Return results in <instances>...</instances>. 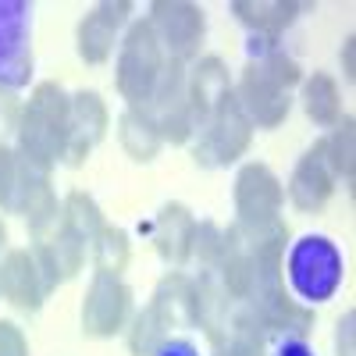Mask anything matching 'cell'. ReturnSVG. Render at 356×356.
<instances>
[{
    "instance_id": "6da1fadb",
    "label": "cell",
    "mask_w": 356,
    "mask_h": 356,
    "mask_svg": "<svg viewBox=\"0 0 356 356\" xmlns=\"http://www.w3.org/2000/svg\"><path fill=\"white\" fill-rule=\"evenodd\" d=\"M72 97L57 82H40L18 118V157L50 171L68 154Z\"/></svg>"
},
{
    "instance_id": "7a4b0ae2",
    "label": "cell",
    "mask_w": 356,
    "mask_h": 356,
    "mask_svg": "<svg viewBox=\"0 0 356 356\" xmlns=\"http://www.w3.org/2000/svg\"><path fill=\"white\" fill-rule=\"evenodd\" d=\"M164 72V50L150 22H136L118 54V93L129 100V111H146Z\"/></svg>"
},
{
    "instance_id": "3957f363",
    "label": "cell",
    "mask_w": 356,
    "mask_h": 356,
    "mask_svg": "<svg viewBox=\"0 0 356 356\" xmlns=\"http://www.w3.org/2000/svg\"><path fill=\"white\" fill-rule=\"evenodd\" d=\"M346 264L339 246L328 235H303L289 253V282L292 292L307 303H324L332 300L342 285Z\"/></svg>"
},
{
    "instance_id": "277c9868",
    "label": "cell",
    "mask_w": 356,
    "mask_h": 356,
    "mask_svg": "<svg viewBox=\"0 0 356 356\" xmlns=\"http://www.w3.org/2000/svg\"><path fill=\"white\" fill-rule=\"evenodd\" d=\"M196 132H200V139L193 146V161L200 168L235 164L250 150V139H253V125H250V118L243 114L235 93H228L225 104L207 118L203 125H196Z\"/></svg>"
},
{
    "instance_id": "5b68a950",
    "label": "cell",
    "mask_w": 356,
    "mask_h": 356,
    "mask_svg": "<svg viewBox=\"0 0 356 356\" xmlns=\"http://www.w3.org/2000/svg\"><path fill=\"white\" fill-rule=\"evenodd\" d=\"M33 75V8L0 0V89H22Z\"/></svg>"
},
{
    "instance_id": "8992f818",
    "label": "cell",
    "mask_w": 356,
    "mask_h": 356,
    "mask_svg": "<svg viewBox=\"0 0 356 356\" xmlns=\"http://www.w3.org/2000/svg\"><path fill=\"white\" fill-rule=\"evenodd\" d=\"M146 22L154 25V33L161 40V50L171 57V61L186 65L189 57L200 54V43H203V33H207L203 8L186 4V0H157Z\"/></svg>"
},
{
    "instance_id": "52a82bcc",
    "label": "cell",
    "mask_w": 356,
    "mask_h": 356,
    "mask_svg": "<svg viewBox=\"0 0 356 356\" xmlns=\"http://www.w3.org/2000/svg\"><path fill=\"white\" fill-rule=\"evenodd\" d=\"M132 310V292L118 275L97 271L82 300V332L89 339H111L125 328Z\"/></svg>"
},
{
    "instance_id": "ba28073f",
    "label": "cell",
    "mask_w": 356,
    "mask_h": 356,
    "mask_svg": "<svg viewBox=\"0 0 356 356\" xmlns=\"http://www.w3.org/2000/svg\"><path fill=\"white\" fill-rule=\"evenodd\" d=\"M285 203L282 182L267 164H246L235 178V214L239 225H267L278 221V211Z\"/></svg>"
},
{
    "instance_id": "9c48e42d",
    "label": "cell",
    "mask_w": 356,
    "mask_h": 356,
    "mask_svg": "<svg viewBox=\"0 0 356 356\" xmlns=\"http://www.w3.org/2000/svg\"><path fill=\"white\" fill-rule=\"evenodd\" d=\"M232 93H235V100H239L243 114L250 118V125H260V129H278L292 111L289 89H282L275 79H267L253 65L243 68L239 86H235Z\"/></svg>"
},
{
    "instance_id": "30bf717a",
    "label": "cell",
    "mask_w": 356,
    "mask_h": 356,
    "mask_svg": "<svg viewBox=\"0 0 356 356\" xmlns=\"http://www.w3.org/2000/svg\"><path fill=\"white\" fill-rule=\"evenodd\" d=\"M0 292L4 300L25 314H36L47 300V278L40 271V264L33 250H8L4 264H0Z\"/></svg>"
},
{
    "instance_id": "8fae6325",
    "label": "cell",
    "mask_w": 356,
    "mask_h": 356,
    "mask_svg": "<svg viewBox=\"0 0 356 356\" xmlns=\"http://www.w3.org/2000/svg\"><path fill=\"white\" fill-rule=\"evenodd\" d=\"M132 15V4L129 0H107V4H97L93 11H89L82 22H79V57L86 65H104L114 43H118V29L125 25V18Z\"/></svg>"
},
{
    "instance_id": "7c38bea8",
    "label": "cell",
    "mask_w": 356,
    "mask_h": 356,
    "mask_svg": "<svg viewBox=\"0 0 356 356\" xmlns=\"http://www.w3.org/2000/svg\"><path fill=\"white\" fill-rule=\"evenodd\" d=\"M332 189H335V175L328 171V161H324V139H317L310 150L300 157L296 171H292L289 200H292L296 211L314 214V211H321V207L328 203Z\"/></svg>"
},
{
    "instance_id": "4fadbf2b",
    "label": "cell",
    "mask_w": 356,
    "mask_h": 356,
    "mask_svg": "<svg viewBox=\"0 0 356 356\" xmlns=\"http://www.w3.org/2000/svg\"><path fill=\"white\" fill-rule=\"evenodd\" d=\"M232 93V79H228V68L221 57H200L196 68L186 72V97H189V111H193V129L203 125L211 118L225 97Z\"/></svg>"
},
{
    "instance_id": "5bb4252c",
    "label": "cell",
    "mask_w": 356,
    "mask_h": 356,
    "mask_svg": "<svg viewBox=\"0 0 356 356\" xmlns=\"http://www.w3.org/2000/svg\"><path fill=\"white\" fill-rule=\"evenodd\" d=\"M107 125H111V114H107V104L100 100V93H93V89L75 93L72 97V136H68L65 161L82 164L89 157V150L107 136Z\"/></svg>"
},
{
    "instance_id": "9a60e30c",
    "label": "cell",
    "mask_w": 356,
    "mask_h": 356,
    "mask_svg": "<svg viewBox=\"0 0 356 356\" xmlns=\"http://www.w3.org/2000/svg\"><path fill=\"white\" fill-rule=\"evenodd\" d=\"M228 314L232 300L218 267H200V275L193 278V324H200L211 342H221V335L228 332Z\"/></svg>"
},
{
    "instance_id": "2e32d148",
    "label": "cell",
    "mask_w": 356,
    "mask_h": 356,
    "mask_svg": "<svg viewBox=\"0 0 356 356\" xmlns=\"http://www.w3.org/2000/svg\"><path fill=\"white\" fill-rule=\"evenodd\" d=\"M193 232H196V221L186 203L161 207V214L154 221V243H157V253L164 257V264H171L175 271L193 257Z\"/></svg>"
},
{
    "instance_id": "e0dca14e",
    "label": "cell",
    "mask_w": 356,
    "mask_h": 356,
    "mask_svg": "<svg viewBox=\"0 0 356 356\" xmlns=\"http://www.w3.org/2000/svg\"><path fill=\"white\" fill-rule=\"evenodd\" d=\"M300 11H307V4H296V0H235L232 4V15L246 29L271 40H278V33L300 18Z\"/></svg>"
},
{
    "instance_id": "ac0fdd59",
    "label": "cell",
    "mask_w": 356,
    "mask_h": 356,
    "mask_svg": "<svg viewBox=\"0 0 356 356\" xmlns=\"http://www.w3.org/2000/svg\"><path fill=\"white\" fill-rule=\"evenodd\" d=\"M264 349H267V335L257 314L246 303H232L228 332L221 335V342H214V356H264Z\"/></svg>"
},
{
    "instance_id": "d6986e66",
    "label": "cell",
    "mask_w": 356,
    "mask_h": 356,
    "mask_svg": "<svg viewBox=\"0 0 356 356\" xmlns=\"http://www.w3.org/2000/svg\"><path fill=\"white\" fill-rule=\"evenodd\" d=\"M250 65L257 72H264L267 79H275L282 89H292L296 82H303V72L292 57L278 47V40L271 36H253L250 40Z\"/></svg>"
},
{
    "instance_id": "ffe728a7",
    "label": "cell",
    "mask_w": 356,
    "mask_h": 356,
    "mask_svg": "<svg viewBox=\"0 0 356 356\" xmlns=\"http://www.w3.org/2000/svg\"><path fill=\"white\" fill-rule=\"evenodd\" d=\"M118 139L132 161H154L161 150V132L146 111H125L118 118Z\"/></svg>"
},
{
    "instance_id": "44dd1931",
    "label": "cell",
    "mask_w": 356,
    "mask_h": 356,
    "mask_svg": "<svg viewBox=\"0 0 356 356\" xmlns=\"http://www.w3.org/2000/svg\"><path fill=\"white\" fill-rule=\"evenodd\" d=\"M303 111L314 125H339L342 118V97H339V86L332 75L324 72H314L307 82H303Z\"/></svg>"
},
{
    "instance_id": "7402d4cb",
    "label": "cell",
    "mask_w": 356,
    "mask_h": 356,
    "mask_svg": "<svg viewBox=\"0 0 356 356\" xmlns=\"http://www.w3.org/2000/svg\"><path fill=\"white\" fill-rule=\"evenodd\" d=\"M150 303L161 310V317L171 324V328H178V324H193V278H186L182 271L164 275Z\"/></svg>"
},
{
    "instance_id": "603a6c76",
    "label": "cell",
    "mask_w": 356,
    "mask_h": 356,
    "mask_svg": "<svg viewBox=\"0 0 356 356\" xmlns=\"http://www.w3.org/2000/svg\"><path fill=\"white\" fill-rule=\"evenodd\" d=\"M57 228L68 232V235H75V239L86 243V246H93L97 232L104 228V214H100L97 200L89 196V193H82V189L68 193V200H65V207H61V225H57Z\"/></svg>"
},
{
    "instance_id": "cb8c5ba5",
    "label": "cell",
    "mask_w": 356,
    "mask_h": 356,
    "mask_svg": "<svg viewBox=\"0 0 356 356\" xmlns=\"http://www.w3.org/2000/svg\"><path fill=\"white\" fill-rule=\"evenodd\" d=\"M168 339H171V324L161 317V310L154 303H146L136 314L132 328H129V349H132V356H157Z\"/></svg>"
},
{
    "instance_id": "d4e9b609",
    "label": "cell",
    "mask_w": 356,
    "mask_h": 356,
    "mask_svg": "<svg viewBox=\"0 0 356 356\" xmlns=\"http://www.w3.org/2000/svg\"><path fill=\"white\" fill-rule=\"evenodd\" d=\"M353 139H356V122H353V114H342L339 125H335V132L324 139V161H328V171L339 175L346 186L353 182V175H356Z\"/></svg>"
},
{
    "instance_id": "484cf974",
    "label": "cell",
    "mask_w": 356,
    "mask_h": 356,
    "mask_svg": "<svg viewBox=\"0 0 356 356\" xmlns=\"http://www.w3.org/2000/svg\"><path fill=\"white\" fill-rule=\"evenodd\" d=\"M129 235L122 228H114V225H104L97 232V239H93V260H97V271L104 275H122L125 271V264H129Z\"/></svg>"
},
{
    "instance_id": "4316f807",
    "label": "cell",
    "mask_w": 356,
    "mask_h": 356,
    "mask_svg": "<svg viewBox=\"0 0 356 356\" xmlns=\"http://www.w3.org/2000/svg\"><path fill=\"white\" fill-rule=\"evenodd\" d=\"M193 257L200 260V267H221L225 257V232L214 221H200L193 232Z\"/></svg>"
},
{
    "instance_id": "83f0119b",
    "label": "cell",
    "mask_w": 356,
    "mask_h": 356,
    "mask_svg": "<svg viewBox=\"0 0 356 356\" xmlns=\"http://www.w3.org/2000/svg\"><path fill=\"white\" fill-rule=\"evenodd\" d=\"M18 154L0 143V211H15V193H18Z\"/></svg>"
},
{
    "instance_id": "f1b7e54d",
    "label": "cell",
    "mask_w": 356,
    "mask_h": 356,
    "mask_svg": "<svg viewBox=\"0 0 356 356\" xmlns=\"http://www.w3.org/2000/svg\"><path fill=\"white\" fill-rule=\"evenodd\" d=\"M0 356H29V342L15 321H0Z\"/></svg>"
},
{
    "instance_id": "f546056e",
    "label": "cell",
    "mask_w": 356,
    "mask_h": 356,
    "mask_svg": "<svg viewBox=\"0 0 356 356\" xmlns=\"http://www.w3.org/2000/svg\"><path fill=\"white\" fill-rule=\"evenodd\" d=\"M353 324H356V314L346 310V317L339 321V339H335L339 342V356H353V335H356Z\"/></svg>"
},
{
    "instance_id": "4dcf8cb0",
    "label": "cell",
    "mask_w": 356,
    "mask_h": 356,
    "mask_svg": "<svg viewBox=\"0 0 356 356\" xmlns=\"http://www.w3.org/2000/svg\"><path fill=\"white\" fill-rule=\"evenodd\" d=\"M157 356H200V353H196V346L189 339H168Z\"/></svg>"
},
{
    "instance_id": "1f68e13d",
    "label": "cell",
    "mask_w": 356,
    "mask_h": 356,
    "mask_svg": "<svg viewBox=\"0 0 356 356\" xmlns=\"http://www.w3.org/2000/svg\"><path fill=\"white\" fill-rule=\"evenodd\" d=\"M342 72L349 82L356 79V40L353 36H346V43H342Z\"/></svg>"
},
{
    "instance_id": "d6a6232c",
    "label": "cell",
    "mask_w": 356,
    "mask_h": 356,
    "mask_svg": "<svg viewBox=\"0 0 356 356\" xmlns=\"http://www.w3.org/2000/svg\"><path fill=\"white\" fill-rule=\"evenodd\" d=\"M278 356H314V349L303 342V339H285L278 346Z\"/></svg>"
},
{
    "instance_id": "836d02e7",
    "label": "cell",
    "mask_w": 356,
    "mask_h": 356,
    "mask_svg": "<svg viewBox=\"0 0 356 356\" xmlns=\"http://www.w3.org/2000/svg\"><path fill=\"white\" fill-rule=\"evenodd\" d=\"M4 246H8V228H4V221H0V253H4Z\"/></svg>"
}]
</instances>
